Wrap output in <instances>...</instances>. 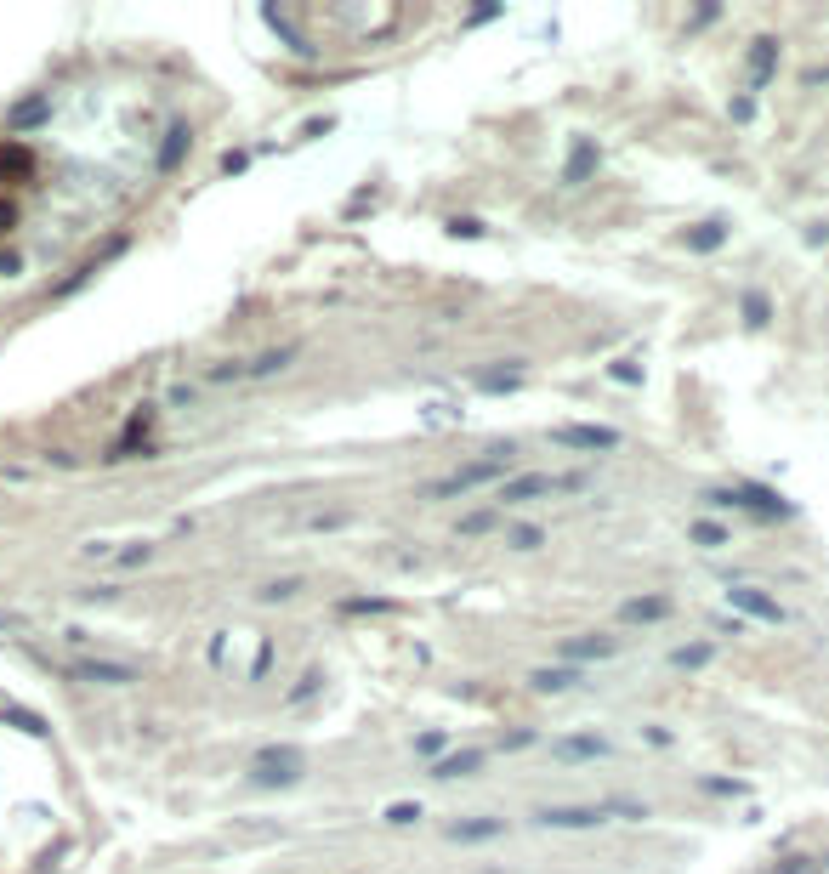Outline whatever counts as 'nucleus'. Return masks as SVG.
<instances>
[{
    "label": "nucleus",
    "instance_id": "1",
    "mask_svg": "<svg viewBox=\"0 0 829 874\" xmlns=\"http://www.w3.org/2000/svg\"><path fill=\"white\" fill-rule=\"evenodd\" d=\"M494 477H512V443L506 449H489L483 460H472V466H460V472H449V477H438L432 483V500H449V494H472V489H483V483H494Z\"/></svg>",
    "mask_w": 829,
    "mask_h": 874
},
{
    "label": "nucleus",
    "instance_id": "2",
    "mask_svg": "<svg viewBox=\"0 0 829 874\" xmlns=\"http://www.w3.org/2000/svg\"><path fill=\"white\" fill-rule=\"evenodd\" d=\"M301 767H307V761H301V750H290V744H284V750H262V755H256V761H250V778L273 789V784H296Z\"/></svg>",
    "mask_w": 829,
    "mask_h": 874
},
{
    "label": "nucleus",
    "instance_id": "3",
    "mask_svg": "<svg viewBox=\"0 0 829 874\" xmlns=\"http://www.w3.org/2000/svg\"><path fill=\"white\" fill-rule=\"evenodd\" d=\"M608 812H614V806H540L534 823H540V829H597Z\"/></svg>",
    "mask_w": 829,
    "mask_h": 874
},
{
    "label": "nucleus",
    "instance_id": "4",
    "mask_svg": "<svg viewBox=\"0 0 829 874\" xmlns=\"http://www.w3.org/2000/svg\"><path fill=\"white\" fill-rule=\"evenodd\" d=\"M557 483H551L546 472H523V477H506L500 483V494H494V506L500 511H512V506H529V500H540V494H551Z\"/></svg>",
    "mask_w": 829,
    "mask_h": 874
},
{
    "label": "nucleus",
    "instance_id": "5",
    "mask_svg": "<svg viewBox=\"0 0 829 874\" xmlns=\"http://www.w3.org/2000/svg\"><path fill=\"white\" fill-rule=\"evenodd\" d=\"M551 443H563V449H619V432L614 426H557L551 432Z\"/></svg>",
    "mask_w": 829,
    "mask_h": 874
},
{
    "label": "nucleus",
    "instance_id": "6",
    "mask_svg": "<svg viewBox=\"0 0 829 874\" xmlns=\"http://www.w3.org/2000/svg\"><path fill=\"white\" fill-rule=\"evenodd\" d=\"M727 608L750 613V619H767V625H778V619H784V608H778L767 591H756V585H727Z\"/></svg>",
    "mask_w": 829,
    "mask_h": 874
},
{
    "label": "nucleus",
    "instance_id": "7",
    "mask_svg": "<svg viewBox=\"0 0 829 874\" xmlns=\"http://www.w3.org/2000/svg\"><path fill=\"white\" fill-rule=\"evenodd\" d=\"M557 653H563L568 665H585V659H614V653H619V636H597V630H585V636H568Z\"/></svg>",
    "mask_w": 829,
    "mask_h": 874
},
{
    "label": "nucleus",
    "instance_id": "8",
    "mask_svg": "<svg viewBox=\"0 0 829 874\" xmlns=\"http://www.w3.org/2000/svg\"><path fill=\"white\" fill-rule=\"evenodd\" d=\"M671 608H676L671 596H631V602L619 608V619H625V625H659V619H671Z\"/></svg>",
    "mask_w": 829,
    "mask_h": 874
},
{
    "label": "nucleus",
    "instance_id": "9",
    "mask_svg": "<svg viewBox=\"0 0 829 874\" xmlns=\"http://www.w3.org/2000/svg\"><path fill=\"white\" fill-rule=\"evenodd\" d=\"M80 682H103V687H131L137 682V670L131 665H103V659H86V665H74Z\"/></svg>",
    "mask_w": 829,
    "mask_h": 874
},
{
    "label": "nucleus",
    "instance_id": "10",
    "mask_svg": "<svg viewBox=\"0 0 829 874\" xmlns=\"http://www.w3.org/2000/svg\"><path fill=\"white\" fill-rule=\"evenodd\" d=\"M551 750L563 755V761H597V755H608V738H597V733H574V738H557Z\"/></svg>",
    "mask_w": 829,
    "mask_h": 874
},
{
    "label": "nucleus",
    "instance_id": "11",
    "mask_svg": "<svg viewBox=\"0 0 829 874\" xmlns=\"http://www.w3.org/2000/svg\"><path fill=\"white\" fill-rule=\"evenodd\" d=\"M477 767H483V750H455V755H438V761H432V778L449 784V778H466V772H477Z\"/></svg>",
    "mask_w": 829,
    "mask_h": 874
},
{
    "label": "nucleus",
    "instance_id": "12",
    "mask_svg": "<svg viewBox=\"0 0 829 874\" xmlns=\"http://www.w3.org/2000/svg\"><path fill=\"white\" fill-rule=\"evenodd\" d=\"M591 165H597V142L580 137V142H574V154H568V165H563V188H580L585 176H591Z\"/></svg>",
    "mask_w": 829,
    "mask_h": 874
},
{
    "label": "nucleus",
    "instance_id": "13",
    "mask_svg": "<svg viewBox=\"0 0 829 874\" xmlns=\"http://www.w3.org/2000/svg\"><path fill=\"white\" fill-rule=\"evenodd\" d=\"M773 69H778V40H756V46H750V86H767V80H773Z\"/></svg>",
    "mask_w": 829,
    "mask_h": 874
},
{
    "label": "nucleus",
    "instance_id": "14",
    "mask_svg": "<svg viewBox=\"0 0 829 874\" xmlns=\"http://www.w3.org/2000/svg\"><path fill=\"white\" fill-rule=\"evenodd\" d=\"M188 148H194V131H188V125H171V131H165V148H159V171H177Z\"/></svg>",
    "mask_w": 829,
    "mask_h": 874
},
{
    "label": "nucleus",
    "instance_id": "15",
    "mask_svg": "<svg viewBox=\"0 0 829 874\" xmlns=\"http://www.w3.org/2000/svg\"><path fill=\"white\" fill-rule=\"evenodd\" d=\"M574 682H580V670H574V665H557V670H534V676H529V687H534V693H568V687H574Z\"/></svg>",
    "mask_w": 829,
    "mask_h": 874
},
{
    "label": "nucleus",
    "instance_id": "16",
    "mask_svg": "<svg viewBox=\"0 0 829 874\" xmlns=\"http://www.w3.org/2000/svg\"><path fill=\"white\" fill-rule=\"evenodd\" d=\"M455 840H494V835H506V818H466L449 829Z\"/></svg>",
    "mask_w": 829,
    "mask_h": 874
},
{
    "label": "nucleus",
    "instance_id": "17",
    "mask_svg": "<svg viewBox=\"0 0 829 874\" xmlns=\"http://www.w3.org/2000/svg\"><path fill=\"white\" fill-rule=\"evenodd\" d=\"M710 659H716V642H688V647H676V653H671L676 670H705Z\"/></svg>",
    "mask_w": 829,
    "mask_h": 874
},
{
    "label": "nucleus",
    "instance_id": "18",
    "mask_svg": "<svg viewBox=\"0 0 829 874\" xmlns=\"http://www.w3.org/2000/svg\"><path fill=\"white\" fill-rule=\"evenodd\" d=\"M829 869V857H784L778 869H767V874H824Z\"/></svg>",
    "mask_w": 829,
    "mask_h": 874
},
{
    "label": "nucleus",
    "instance_id": "19",
    "mask_svg": "<svg viewBox=\"0 0 829 874\" xmlns=\"http://www.w3.org/2000/svg\"><path fill=\"white\" fill-rule=\"evenodd\" d=\"M46 114H52V103H46V97H29V103H23V108H18V114H12V131H23V125H35V120H46Z\"/></svg>",
    "mask_w": 829,
    "mask_h": 874
},
{
    "label": "nucleus",
    "instance_id": "20",
    "mask_svg": "<svg viewBox=\"0 0 829 874\" xmlns=\"http://www.w3.org/2000/svg\"><path fill=\"white\" fill-rule=\"evenodd\" d=\"M722 239H727L722 222H705V228H693V233H688V245H693V250H716Z\"/></svg>",
    "mask_w": 829,
    "mask_h": 874
},
{
    "label": "nucleus",
    "instance_id": "21",
    "mask_svg": "<svg viewBox=\"0 0 829 874\" xmlns=\"http://www.w3.org/2000/svg\"><path fill=\"white\" fill-rule=\"evenodd\" d=\"M415 818H421V806H415V801H392V806H387V823H392V829H409Z\"/></svg>",
    "mask_w": 829,
    "mask_h": 874
},
{
    "label": "nucleus",
    "instance_id": "22",
    "mask_svg": "<svg viewBox=\"0 0 829 874\" xmlns=\"http://www.w3.org/2000/svg\"><path fill=\"white\" fill-rule=\"evenodd\" d=\"M693 540L705 545V551H716V545H727V528H716V523H693Z\"/></svg>",
    "mask_w": 829,
    "mask_h": 874
},
{
    "label": "nucleus",
    "instance_id": "23",
    "mask_svg": "<svg viewBox=\"0 0 829 874\" xmlns=\"http://www.w3.org/2000/svg\"><path fill=\"white\" fill-rule=\"evenodd\" d=\"M506 540H512L517 551H534V545H546V534H540V528H529V523H523V528H512Z\"/></svg>",
    "mask_w": 829,
    "mask_h": 874
},
{
    "label": "nucleus",
    "instance_id": "24",
    "mask_svg": "<svg viewBox=\"0 0 829 874\" xmlns=\"http://www.w3.org/2000/svg\"><path fill=\"white\" fill-rule=\"evenodd\" d=\"M744 313H750V324H767V296L750 290V296H744Z\"/></svg>",
    "mask_w": 829,
    "mask_h": 874
},
{
    "label": "nucleus",
    "instance_id": "25",
    "mask_svg": "<svg viewBox=\"0 0 829 874\" xmlns=\"http://www.w3.org/2000/svg\"><path fill=\"white\" fill-rule=\"evenodd\" d=\"M296 591H301L296 579H273V585H267L262 596H267V602H284V596H296Z\"/></svg>",
    "mask_w": 829,
    "mask_h": 874
},
{
    "label": "nucleus",
    "instance_id": "26",
    "mask_svg": "<svg viewBox=\"0 0 829 874\" xmlns=\"http://www.w3.org/2000/svg\"><path fill=\"white\" fill-rule=\"evenodd\" d=\"M313 693H318V670H307V676H301V687H296V693H290V704L313 699Z\"/></svg>",
    "mask_w": 829,
    "mask_h": 874
},
{
    "label": "nucleus",
    "instance_id": "27",
    "mask_svg": "<svg viewBox=\"0 0 829 874\" xmlns=\"http://www.w3.org/2000/svg\"><path fill=\"white\" fill-rule=\"evenodd\" d=\"M148 557H154V545H137V551H120V562H125V568H137V562H148Z\"/></svg>",
    "mask_w": 829,
    "mask_h": 874
}]
</instances>
